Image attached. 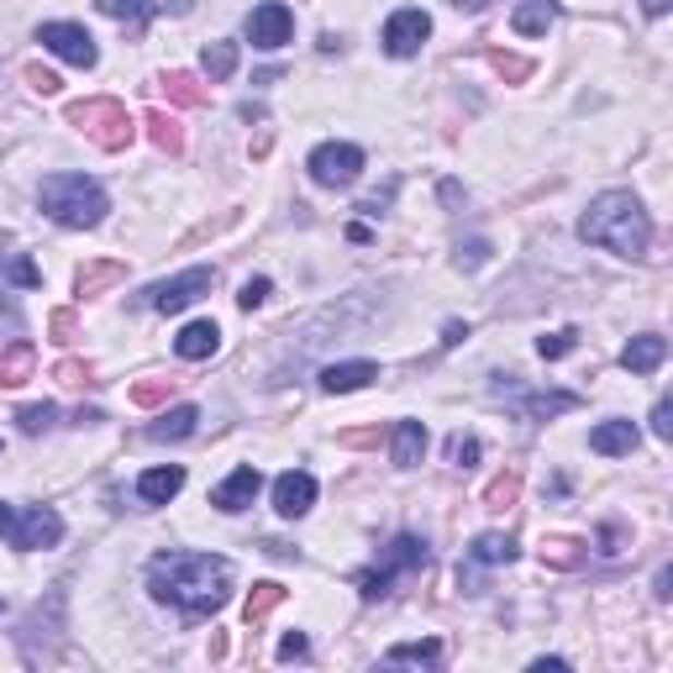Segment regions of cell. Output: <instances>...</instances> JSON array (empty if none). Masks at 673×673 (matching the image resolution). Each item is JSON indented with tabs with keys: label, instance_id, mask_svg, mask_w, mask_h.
Listing matches in <instances>:
<instances>
[{
	"label": "cell",
	"instance_id": "cell-1",
	"mask_svg": "<svg viewBox=\"0 0 673 673\" xmlns=\"http://www.w3.org/2000/svg\"><path fill=\"white\" fill-rule=\"evenodd\" d=\"M232 563L211 553H158L147 563V594L175 605L179 621H205L232 600Z\"/></svg>",
	"mask_w": 673,
	"mask_h": 673
},
{
	"label": "cell",
	"instance_id": "cell-2",
	"mask_svg": "<svg viewBox=\"0 0 673 673\" xmlns=\"http://www.w3.org/2000/svg\"><path fill=\"white\" fill-rule=\"evenodd\" d=\"M579 237L589 248H611L615 259H642L647 242H652V221L632 190H605L579 216Z\"/></svg>",
	"mask_w": 673,
	"mask_h": 673
},
{
	"label": "cell",
	"instance_id": "cell-3",
	"mask_svg": "<svg viewBox=\"0 0 673 673\" xmlns=\"http://www.w3.org/2000/svg\"><path fill=\"white\" fill-rule=\"evenodd\" d=\"M37 205L59 221V227H74V232H85V227H100L106 221V190L85 175H48L37 184Z\"/></svg>",
	"mask_w": 673,
	"mask_h": 673
},
{
	"label": "cell",
	"instance_id": "cell-4",
	"mask_svg": "<svg viewBox=\"0 0 673 673\" xmlns=\"http://www.w3.org/2000/svg\"><path fill=\"white\" fill-rule=\"evenodd\" d=\"M69 121L95 147H106V153H121V147H132V137H137V121L127 117L121 100H80V106H69Z\"/></svg>",
	"mask_w": 673,
	"mask_h": 673
},
{
	"label": "cell",
	"instance_id": "cell-5",
	"mask_svg": "<svg viewBox=\"0 0 673 673\" xmlns=\"http://www.w3.org/2000/svg\"><path fill=\"white\" fill-rule=\"evenodd\" d=\"M0 537L16 548V553H43V548H59L63 542V516L53 505H5L0 516Z\"/></svg>",
	"mask_w": 673,
	"mask_h": 673
},
{
	"label": "cell",
	"instance_id": "cell-6",
	"mask_svg": "<svg viewBox=\"0 0 673 673\" xmlns=\"http://www.w3.org/2000/svg\"><path fill=\"white\" fill-rule=\"evenodd\" d=\"M426 563H432V557H426V542H421V537H410V531H400V537L384 548L380 568L358 574V594H363V600H384V594L395 589V579H400V574H421Z\"/></svg>",
	"mask_w": 673,
	"mask_h": 673
},
{
	"label": "cell",
	"instance_id": "cell-7",
	"mask_svg": "<svg viewBox=\"0 0 673 673\" xmlns=\"http://www.w3.org/2000/svg\"><path fill=\"white\" fill-rule=\"evenodd\" d=\"M211 285H216V268H184V274L164 279V285H147L143 305L147 311H164V316H179L184 305H195L201 295H211Z\"/></svg>",
	"mask_w": 673,
	"mask_h": 673
},
{
	"label": "cell",
	"instance_id": "cell-8",
	"mask_svg": "<svg viewBox=\"0 0 673 673\" xmlns=\"http://www.w3.org/2000/svg\"><path fill=\"white\" fill-rule=\"evenodd\" d=\"M305 169L311 179L322 184V190H348L352 179L363 175V147L352 143H322L311 158H305Z\"/></svg>",
	"mask_w": 673,
	"mask_h": 673
},
{
	"label": "cell",
	"instance_id": "cell-9",
	"mask_svg": "<svg viewBox=\"0 0 673 673\" xmlns=\"http://www.w3.org/2000/svg\"><path fill=\"white\" fill-rule=\"evenodd\" d=\"M37 43H43L53 59L74 63V69H95V63H100V48H95V37H89L80 22H43V27H37Z\"/></svg>",
	"mask_w": 673,
	"mask_h": 673
},
{
	"label": "cell",
	"instance_id": "cell-10",
	"mask_svg": "<svg viewBox=\"0 0 673 673\" xmlns=\"http://www.w3.org/2000/svg\"><path fill=\"white\" fill-rule=\"evenodd\" d=\"M500 400H510L516 406V416H527V421H553V416H563V410H579L585 400L579 395H568V389H521V384H495Z\"/></svg>",
	"mask_w": 673,
	"mask_h": 673
},
{
	"label": "cell",
	"instance_id": "cell-11",
	"mask_svg": "<svg viewBox=\"0 0 673 673\" xmlns=\"http://www.w3.org/2000/svg\"><path fill=\"white\" fill-rule=\"evenodd\" d=\"M426 37H432V16L421 5H406V11H395L384 22V53L389 59H416L426 48Z\"/></svg>",
	"mask_w": 673,
	"mask_h": 673
},
{
	"label": "cell",
	"instance_id": "cell-12",
	"mask_svg": "<svg viewBox=\"0 0 673 673\" xmlns=\"http://www.w3.org/2000/svg\"><path fill=\"white\" fill-rule=\"evenodd\" d=\"M290 37H295V11L285 5V0L253 5V16H248V43H253V48L274 53V48H285Z\"/></svg>",
	"mask_w": 673,
	"mask_h": 673
},
{
	"label": "cell",
	"instance_id": "cell-13",
	"mask_svg": "<svg viewBox=\"0 0 673 673\" xmlns=\"http://www.w3.org/2000/svg\"><path fill=\"white\" fill-rule=\"evenodd\" d=\"M106 16H117L127 27H147L153 16H184L195 11V0H95Z\"/></svg>",
	"mask_w": 673,
	"mask_h": 673
},
{
	"label": "cell",
	"instance_id": "cell-14",
	"mask_svg": "<svg viewBox=\"0 0 673 673\" xmlns=\"http://www.w3.org/2000/svg\"><path fill=\"white\" fill-rule=\"evenodd\" d=\"M311 505H316V479L305 469H290L274 479V510H279L285 521H300Z\"/></svg>",
	"mask_w": 673,
	"mask_h": 673
},
{
	"label": "cell",
	"instance_id": "cell-15",
	"mask_svg": "<svg viewBox=\"0 0 673 673\" xmlns=\"http://www.w3.org/2000/svg\"><path fill=\"white\" fill-rule=\"evenodd\" d=\"M259 490H264V473L253 469V464H242V469L227 473V479L211 490V505L227 510V516H237V510H248V505L259 500Z\"/></svg>",
	"mask_w": 673,
	"mask_h": 673
},
{
	"label": "cell",
	"instance_id": "cell-16",
	"mask_svg": "<svg viewBox=\"0 0 673 673\" xmlns=\"http://www.w3.org/2000/svg\"><path fill=\"white\" fill-rule=\"evenodd\" d=\"M374 380H380V363H369V358H348V363H326L322 369L326 395H352V389H363Z\"/></svg>",
	"mask_w": 673,
	"mask_h": 673
},
{
	"label": "cell",
	"instance_id": "cell-17",
	"mask_svg": "<svg viewBox=\"0 0 673 673\" xmlns=\"http://www.w3.org/2000/svg\"><path fill=\"white\" fill-rule=\"evenodd\" d=\"M663 358H669V337L642 332V337H632V342H626V352H621V369H626V374H652V369H663Z\"/></svg>",
	"mask_w": 673,
	"mask_h": 673
},
{
	"label": "cell",
	"instance_id": "cell-18",
	"mask_svg": "<svg viewBox=\"0 0 673 673\" xmlns=\"http://www.w3.org/2000/svg\"><path fill=\"white\" fill-rule=\"evenodd\" d=\"M637 442H642L637 421H600V426L589 432V453H600V458H621V453H632Z\"/></svg>",
	"mask_w": 673,
	"mask_h": 673
},
{
	"label": "cell",
	"instance_id": "cell-19",
	"mask_svg": "<svg viewBox=\"0 0 673 673\" xmlns=\"http://www.w3.org/2000/svg\"><path fill=\"white\" fill-rule=\"evenodd\" d=\"M179 490H184V469H179V464H169V469H147L143 479H137V500H143V505H169Z\"/></svg>",
	"mask_w": 673,
	"mask_h": 673
},
{
	"label": "cell",
	"instance_id": "cell-20",
	"mask_svg": "<svg viewBox=\"0 0 673 673\" xmlns=\"http://www.w3.org/2000/svg\"><path fill=\"white\" fill-rule=\"evenodd\" d=\"M216 348H221V332H216V322H190L175 337V352L184 358V363H201V358H211Z\"/></svg>",
	"mask_w": 673,
	"mask_h": 673
},
{
	"label": "cell",
	"instance_id": "cell-21",
	"mask_svg": "<svg viewBox=\"0 0 673 673\" xmlns=\"http://www.w3.org/2000/svg\"><path fill=\"white\" fill-rule=\"evenodd\" d=\"M195 426H201V410L175 406V410H164V416L147 426V442H184V437H195Z\"/></svg>",
	"mask_w": 673,
	"mask_h": 673
},
{
	"label": "cell",
	"instance_id": "cell-22",
	"mask_svg": "<svg viewBox=\"0 0 673 673\" xmlns=\"http://www.w3.org/2000/svg\"><path fill=\"white\" fill-rule=\"evenodd\" d=\"M32 369H37V348H32V342L5 348V352H0V389H16V384H27Z\"/></svg>",
	"mask_w": 673,
	"mask_h": 673
},
{
	"label": "cell",
	"instance_id": "cell-23",
	"mask_svg": "<svg viewBox=\"0 0 673 673\" xmlns=\"http://www.w3.org/2000/svg\"><path fill=\"white\" fill-rule=\"evenodd\" d=\"M553 16H557V0H521L516 16H510V27L521 32V37H542V32L553 27Z\"/></svg>",
	"mask_w": 673,
	"mask_h": 673
},
{
	"label": "cell",
	"instance_id": "cell-24",
	"mask_svg": "<svg viewBox=\"0 0 673 673\" xmlns=\"http://www.w3.org/2000/svg\"><path fill=\"white\" fill-rule=\"evenodd\" d=\"M127 279V264H117V259H100V264H85L80 274H74V290L80 295H100L111 290V285H121Z\"/></svg>",
	"mask_w": 673,
	"mask_h": 673
},
{
	"label": "cell",
	"instance_id": "cell-25",
	"mask_svg": "<svg viewBox=\"0 0 673 673\" xmlns=\"http://www.w3.org/2000/svg\"><path fill=\"white\" fill-rule=\"evenodd\" d=\"M510 557H516V542L505 531H484V537H473V548H469L473 568H495V563H510Z\"/></svg>",
	"mask_w": 673,
	"mask_h": 673
},
{
	"label": "cell",
	"instance_id": "cell-26",
	"mask_svg": "<svg viewBox=\"0 0 673 673\" xmlns=\"http://www.w3.org/2000/svg\"><path fill=\"white\" fill-rule=\"evenodd\" d=\"M426 453V426L421 421H395V464L400 469H416Z\"/></svg>",
	"mask_w": 673,
	"mask_h": 673
},
{
	"label": "cell",
	"instance_id": "cell-27",
	"mask_svg": "<svg viewBox=\"0 0 673 673\" xmlns=\"http://www.w3.org/2000/svg\"><path fill=\"white\" fill-rule=\"evenodd\" d=\"M201 69H205V74H211V85H221V80H232V74H237V43H205Z\"/></svg>",
	"mask_w": 673,
	"mask_h": 673
},
{
	"label": "cell",
	"instance_id": "cell-28",
	"mask_svg": "<svg viewBox=\"0 0 673 673\" xmlns=\"http://www.w3.org/2000/svg\"><path fill=\"white\" fill-rule=\"evenodd\" d=\"M285 605V585H274V579H264V585H253V594H248V605H242V615H248V626H259L268 611H279Z\"/></svg>",
	"mask_w": 673,
	"mask_h": 673
},
{
	"label": "cell",
	"instance_id": "cell-29",
	"mask_svg": "<svg viewBox=\"0 0 673 673\" xmlns=\"http://www.w3.org/2000/svg\"><path fill=\"white\" fill-rule=\"evenodd\" d=\"M143 127H147V137H153V147H164V153H179V147H184V132H179V121L169 117V111H147Z\"/></svg>",
	"mask_w": 673,
	"mask_h": 673
},
{
	"label": "cell",
	"instance_id": "cell-30",
	"mask_svg": "<svg viewBox=\"0 0 673 673\" xmlns=\"http://www.w3.org/2000/svg\"><path fill=\"white\" fill-rule=\"evenodd\" d=\"M389 663H416V669H432V663H442V642L437 637H426V642H400L384 652Z\"/></svg>",
	"mask_w": 673,
	"mask_h": 673
},
{
	"label": "cell",
	"instance_id": "cell-31",
	"mask_svg": "<svg viewBox=\"0 0 673 673\" xmlns=\"http://www.w3.org/2000/svg\"><path fill=\"white\" fill-rule=\"evenodd\" d=\"M589 557L585 542H574V537H548L542 542V563H553V568H579Z\"/></svg>",
	"mask_w": 673,
	"mask_h": 673
},
{
	"label": "cell",
	"instance_id": "cell-32",
	"mask_svg": "<svg viewBox=\"0 0 673 673\" xmlns=\"http://www.w3.org/2000/svg\"><path fill=\"white\" fill-rule=\"evenodd\" d=\"M164 95H169L175 106H205V89L195 85V74H184V69H169V74H164Z\"/></svg>",
	"mask_w": 673,
	"mask_h": 673
},
{
	"label": "cell",
	"instance_id": "cell-33",
	"mask_svg": "<svg viewBox=\"0 0 673 673\" xmlns=\"http://www.w3.org/2000/svg\"><path fill=\"white\" fill-rule=\"evenodd\" d=\"M516 495H521V473L505 469L495 484L484 490V505H490V510H510V505H516Z\"/></svg>",
	"mask_w": 673,
	"mask_h": 673
},
{
	"label": "cell",
	"instance_id": "cell-34",
	"mask_svg": "<svg viewBox=\"0 0 673 673\" xmlns=\"http://www.w3.org/2000/svg\"><path fill=\"white\" fill-rule=\"evenodd\" d=\"M53 421H59V406H48V400H43V406H22V410H16V426H22L27 437H37V432H48Z\"/></svg>",
	"mask_w": 673,
	"mask_h": 673
},
{
	"label": "cell",
	"instance_id": "cell-35",
	"mask_svg": "<svg viewBox=\"0 0 673 673\" xmlns=\"http://www.w3.org/2000/svg\"><path fill=\"white\" fill-rule=\"evenodd\" d=\"M175 395V380H143L137 389H132V406L137 410H153V406H164Z\"/></svg>",
	"mask_w": 673,
	"mask_h": 673
},
{
	"label": "cell",
	"instance_id": "cell-36",
	"mask_svg": "<svg viewBox=\"0 0 673 673\" xmlns=\"http://www.w3.org/2000/svg\"><path fill=\"white\" fill-rule=\"evenodd\" d=\"M490 63H495L500 80H510V85H521V80L531 74V63H527V59H516V53H490Z\"/></svg>",
	"mask_w": 673,
	"mask_h": 673
},
{
	"label": "cell",
	"instance_id": "cell-37",
	"mask_svg": "<svg viewBox=\"0 0 673 673\" xmlns=\"http://www.w3.org/2000/svg\"><path fill=\"white\" fill-rule=\"evenodd\" d=\"M574 348H579V332H553V337H542V342H537V352H542V358H568Z\"/></svg>",
	"mask_w": 673,
	"mask_h": 673
},
{
	"label": "cell",
	"instance_id": "cell-38",
	"mask_svg": "<svg viewBox=\"0 0 673 673\" xmlns=\"http://www.w3.org/2000/svg\"><path fill=\"white\" fill-rule=\"evenodd\" d=\"M447 458H453L458 469H473V464H479V437H453L447 442Z\"/></svg>",
	"mask_w": 673,
	"mask_h": 673
},
{
	"label": "cell",
	"instance_id": "cell-39",
	"mask_svg": "<svg viewBox=\"0 0 673 673\" xmlns=\"http://www.w3.org/2000/svg\"><path fill=\"white\" fill-rule=\"evenodd\" d=\"M48 332H53V342H74V337H80V316H74V311H53V316H48Z\"/></svg>",
	"mask_w": 673,
	"mask_h": 673
},
{
	"label": "cell",
	"instance_id": "cell-40",
	"mask_svg": "<svg viewBox=\"0 0 673 673\" xmlns=\"http://www.w3.org/2000/svg\"><path fill=\"white\" fill-rule=\"evenodd\" d=\"M27 85L37 89V95H59V89H63V80H59V74H53V69H43V63H32V69H27Z\"/></svg>",
	"mask_w": 673,
	"mask_h": 673
},
{
	"label": "cell",
	"instance_id": "cell-41",
	"mask_svg": "<svg viewBox=\"0 0 673 673\" xmlns=\"http://www.w3.org/2000/svg\"><path fill=\"white\" fill-rule=\"evenodd\" d=\"M453 264L469 268V274H473V268H484V264H490V242H479V237H473L469 248H458V259H453Z\"/></svg>",
	"mask_w": 673,
	"mask_h": 673
},
{
	"label": "cell",
	"instance_id": "cell-42",
	"mask_svg": "<svg viewBox=\"0 0 673 673\" xmlns=\"http://www.w3.org/2000/svg\"><path fill=\"white\" fill-rule=\"evenodd\" d=\"M53 380H59V384H89V363H80V358H63V363H53Z\"/></svg>",
	"mask_w": 673,
	"mask_h": 673
},
{
	"label": "cell",
	"instance_id": "cell-43",
	"mask_svg": "<svg viewBox=\"0 0 673 673\" xmlns=\"http://www.w3.org/2000/svg\"><path fill=\"white\" fill-rule=\"evenodd\" d=\"M5 274H11V279H16L22 290H37V285H43V274H37V264H27V259H11V264H5Z\"/></svg>",
	"mask_w": 673,
	"mask_h": 673
},
{
	"label": "cell",
	"instance_id": "cell-44",
	"mask_svg": "<svg viewBox=\"0 0 673 673\" xmlns=\"http://www.w3.org/2000/svg\"><path fill=\"white\" fill-rule=\"evenodd\" d=\"M264 300H268V279H248V285H242V295H237V305H242V311H259Z\"/></svg>",
	"mask_w": 673,
	"mask_h": 673
},
{
	"label": "cell",
	"instance_id": "cell-45",
	"mask_svg": "<svg viewBox=\"0 0 673 673\" xmlns=\"http://www.w3.org/2000/svg\"><path fill=\"white\" fill-rule=\"evenodd\" d=\"M305 652H311V642H305V632H290V637L279 642V658H285V663H295V658H305Z\"/></svg>",
	"mask_w": 673,
	"mask_h": 673
},
{
	"label": "cell",
	"instance_id": "cell-46",
	"mask_svg": "<svg viewBox=\"0 0 673 673\" xmlns=\"http://www.w3.org/2000/svg\"><path fill=\"white\" fill-rule=\"evenodd\" d=\"M652 432H658V437H669V432H673V406H669V400H658V406H652Z\"/></svg>",
	"mask_w": 673,
	"mask_h": 673
},
{
	"label": "cell",
	"instance_id": "cell-47",
	"mask_svg": "<svg viewBox=\"0 0 673 673\" xmlns=\"http://www.w3.org/2000/svg\"><path fill=\"white\" fill-rule=\"evenodd\" d=\"M380 437H384L380 426H363V432H348V437H342V442H348V447H374V442H380Z\"/></svg>",
	"mask_w": 673,
	"mask_h": 673
},
{
	"label": "cell",
	"instance_id": "cell-48",
	"mask_svg": "<svg viewBox=\"0 0 673 673\" xmlns=\"http://www.w3.org/2000/svg\"><path fill=\"white\" fill-rule=\"evenodd\" d=\"M464 337H469V326H464V322H447V326H442V348H458Z\"/></svg>",
	"mask_w": 673,
	"mask_h": 673
},
{
	"label": "cell",
	"instance_id": "cell-49",
	"mask_svg": "<svg viewBox=\"0 0 673 673\" xmlns=\"http://www.w3.org/2000/svg\"><path fill=\"white\" fill-rule=\"evenodd\" d=\"M669 5H673V0H642L647 16H669Z\"/></svg>",
	"mask_w": 673,
	"mask_h": 673
},
{
	"label": "cell",
	"instance_id": "cell-50",
	"mask_svg": "<svg viewBox=\"0 0 673 673\" xmlns=\"http://www.w3.org/2000/svg\"><path fill=\"white\" fill-rule=\"evenodd\" d=\"M673 574H669V568H658V600H669V594H673Z\"/></svg>",
	"mask_w": 673,
	"mask_h": 673
},
{
	"label": "cell",
	"instance_id": "cell-51",
	"mask_svg": "<svg viewBox=\"0 0 673 673\" xmlns=\"http://www.w3.org/2000/svg\"><path fill=\"white\" fill-rule=\"evenodd\" d=\"M453 5H458V11H484L490 0H453Z\"/></svg>",
	"mask_w": 673,
	"mask_h": 673
},
{
	"label": "cell",
	"instance_id": "cell-52",
	"mask_svg": "<svg viewBox=\"0 0 673 673\" xmlns=\"http://www.w3.org/2000/svg\"><path fill=\"white\" fill-rule=\"evenodd\" d=\"M0 516H5V505H0Z\"/></svg>",
	"mask_w": 673,
	"mask_h": 673
},
{
	"label": "cell",
	"instance_id": "cell-53",
	"mask_svg": "<svg viewBox=\"0 0 673 673\" xmlns=\"http://www.w3.org/2000/svg\"><path fill=\"white\" fill-rule=\"evenodd\" d=\"M0 611H5V600H0Z\"/></svg>",
	"mask_w": 673,
	"mask_h": 673
}]
</instances>
